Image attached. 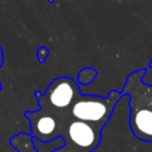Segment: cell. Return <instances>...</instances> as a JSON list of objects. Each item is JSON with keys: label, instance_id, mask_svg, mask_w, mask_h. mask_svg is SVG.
<instances>
[{"label": "cell", "instance_id": "6da1fadb", "mask_svg": "<svg viewBox=\"0 0 152 152\" xmlns=\"http://www.w3.org/2000/svg\"><path fill=\"white\" fill-rule=\"evenodd\" d=\"M91 152H152V142L140 140L129 126V96L115 104L112 116L101 129L97 147Z\"/></svg>", "mask_w": 152, "mask_h": 152}, {"label": "cell", "instance_id": "277c9868", "mask_svg": "<svg viewBox=\"0 0 152 152\" xmlns=\"http://www.w3.org/2000/svg\"><path fill=\"white\" fill-rule=\"evenodd\" d=\"M80 93L77 81L68 76H61L50 83L44 94L36 93V97L40 108L65 116L70 114L69 109Z\"/></svg>", "mask_w": 152, "mask_h": 152}, {"label": "cell", "instance_id": "ba28073f", "mask_svg": "<svg viewBox=\"0 0 152 152\" xmlns=\"http://www.w3.org/2000/svg\"><path fill=\"white\" fill-rule=\"evenodd\" d=\"M32 141L37 152H53L65 145L63 137H57L50 141H40L36 138H32Z\"/></svg>", "mask_w": 152, "mask_h": 152}, {"label": "cell", "instance_id": "7c38bea8", "mask_svg": "<svg viewBox=\"0 0 152 152\" xmlns=\"http://www.w3.org/2000/svg\"><path fill=\"white\" fill-rule=\"evenodd\" d=\"M148 66H150V68H152V59H151V62H150V64H148Z\"/></svg>", "mask_w": 152, "mask_h": 152}, {"label": "cell", "instance_id": "8992f818", "mask_svg": "<svg viewBox=\"0 0 152 152\" xmlns=\"http://www.w3.org/2000/svg\"><path fill=\"white\" fill-rule=\"evenodd\" d=\"M25 115L30 121V134L40 141H50L57 137H62L66 122L71 119H65L44 108L36 112H26Z\"/></svg>", "mask_w": 152, "mask_h": 152}, {"label": "cell", "instance_id": "7a4b0ae2", "mask_svg": "<svg viewBox=\"0 0 152 152\" xmlns=\"http://www.w3.org/2000/svg\"><path fill=\"white\" fill-rule=\"evenodd\" d=\"M146 69L128 75L122 95L129 96V126L137 138L152 142V86L141 81Z\"/></svg>", "mask_w": 152, "mask_h": 152}, {"label": "cell", "instance_id": "5b68a950", "mask_svg": "<svg viewBox=\"0 0 152 152\" xmlns=\"http://www.w3.org/2000/svg\"><path fill=\"white\" fill-rule=\"evenodd\" d=\"M102 127L77 119H70L62 134L65 144L70 145L78 152L94 151L101 138Z\"/></svg>", "mask_w": 152, "mask_h": 152}, {"label": "cell", "instance_id": "3957f363", "mask_svg": "<svg viewBox=\"0 0 152 152\" xmlns=\"http://www.w3.org/2000/svg\"><path fill=\"white\" fill-rule=\"evenodd\" d=\"M121 97L122 93L119 90H110L107 96L83 95L80 93L69 112L72 119L103 127L112 116L115 104Z\"/></svg>", "mask_w": 152, "mask_h": 152}, {"label": "cell", "instance_id": "9c48e42d", "mask_svg": "<svg viewBox=\"0 0 152 152\" xmlns=\"http://www.w3.org/2000/svg\"><path fill=\"white\" fill-rule=\"evenodd\" d=\"M97 76V71L94 68H83L77 74V83L80 86L90 84Z\"/></svg>", "mask_w": 152, "mask_h": 152}, {"label": "cell", "instance_id": "52a82bcc", "mask_svg": "<svg viewBox=\"0 0 152 152\" xmlns=\"http://www.w3.org/2000/svg\"><path fill=\"white\" fill-rule=\"evenodd\" d=\"M10 145L17 150V152H37L34 146H33V141H32V135L30 133H18L15 135H13L10 139ZM53 152H78L77 150H75L74 147H71L70 145L65 144L63 147L53 151Z\"/></svg>", "mask_w": 152, "mask_h": 152}, {"label": "cell", "instance_id": "30bf717a", "mask_svg": "<svg viewBox=\"0 0 152 152\" xmlns=\"http://www.w3.org/2000/svg\"><path fill=\"white\" fill-rule=\"evenodd\" d=\"M48 55H49V51H48L45 48L42 46V48L38 50V57H39V61H40V62H43V61L46 58Z\"/></svg>", "mask_w": 152, "mask_h": 152}, {"label": "cell", "instance_id": "8fae6325", "mask_svg": "<svg viewBox=\"0 0 152 152\" xmlns=\"http://www.w3.org/2000/svg\"><path fill=\"white\" fill-rule=\"evenodd\" d=\"M2 64V52H1V49H0V66Z\"/></svg>", "mask_w": 152, "mask_h": 152}]
</instances>
